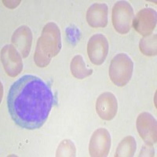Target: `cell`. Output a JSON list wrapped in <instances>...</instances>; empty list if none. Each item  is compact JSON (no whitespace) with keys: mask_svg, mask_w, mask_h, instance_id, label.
Here are the masks:
<instances>
[{"mask_svg":"<svg viewBox=\"0 0 157 157\" xmlns=\"http://www.w3.org/2000/svg\"><path fill=\"white\" fill-rule=\"evenodd\" d=\"M71 74L75 78L82 79L93 73V70L88 69L81 55H76L72 58L70 64Z\"/></svg>","mask_w":157,"mask_h":157,"instance_id":"13","label":"cell"},{"mask_svg":"<svg viewBox=\"0 0 157 157\" xmlns=\"http://www.w3.org/2000/svg\"><path fill=\"white\" fill-rule=\"evenodd\" d=\"M111 148V136L105 128H99L94 132L89 145L90 156H107Z\"/></svg>","mask_w":157,"mask_h":157,"instance_id":"8","label":"cell"},{"mask_svg":"<svg viewBox=\"0 0 157 157\" xmlns=\"http://www.w3.org/2000/svg\"><path fill=\"white\" fill-rule=\"evenodd\" d=\"M134 17V10L128 2L119 1L113 6L112 13L113 25L120 34L124 35L130 32Z\"/></svg>","mask_w":157,"mask_h":157,"instance_id":"4","label":"cell"},{"mask_svg":"<svg viewBox=\"0 0 157 157\" xmlns=\"http://www.w3.org/2000/svg\"><path fill=\"white\" fill-rule=\"evenodd\" d=\"M12 43L17 49L21 55L27 57L31 51L32 43V33L27 26H21L13 34Z\"/></svg>","mask_w":157,"mask_h":157,"instance_id":"11","label":"cell"},{"mask_svg":"<svg viewBox=\"0 0 157 157\" xmlns=\"http://www.w3.org/2000/svg\"><path fill=\"white\" fill-rule=\"evenodd\" d=\"M109 53V43L102 34H95L89 39L87 54L90 60L96 65L103 64Z\"/></svg>","mask_w":157,"mask_h":157,"instance_id":"6","label":"cell"},{"mask_svg":"<svg viewBox=\"0 0 157 157\" xmlns=\"http://www.w3.org/2000/svg\"><path fill=\"white\" fill-rule=\"evenodd\" d=\"M76 149L73 142L70 140H64L59 145L57 150V156H75Z\"/></svg>","mask_w":157,"mask_h":157,"instance_id":"16","label":"cell"},{"mask_svg":"<svg viewBox=\"0 0 157 157\" xmlns=\"http://www.w3.org/2000/svg\"><path fill=\"white\" fill-rule=\"evenodd\" d=\"M1 60L5 71L9 76L16 77L21 72L23 69L21 55L13 45H6L2 49Z\"/></svg>","mask_w":157,"mask_h":157,"instance_id":"5","label":"cell"},{"mask_svg":"<svg viewBox=\"0 0 157 157\" xmlns=\"http://www.w3.org/2000/svg\"><path fill=\"white\" fill-rule=\"evenodd\" d=\"M54 98L50 86L36 75H25L10 86L7 107L12 120L20 127L39 129L46 123Z\"/></svg>","mask_w":157,"mask_h":157,"instance_id":"1","label":"cell"},{"mask_svg":"<svg viewBox=\"0 0 157 157\" xmlns=\"http://www.w3.org/2000/svg\"><path fill=\"white\" fill-rule=\"evenodd\" d=\"M136 126L147 145H152L156 142V120L152 115L146 112L141 113L137 116Z\"/></svg>","mask_w":157,"mask_h":157,"instance_id":"7","label":"cell"},{"mask_svg":"<svg viewBox=\"0 0 157 157\" xmlns=\"http://www.w3.org/2000/svg\"><path fill=\"white\" fill-rule=\"evenodd\" d=\"M136 148H137V143L134 137L132 136H127L124 137L119 144L115 156H133L135 153Z\"/></svg>","mask_w":157,"mask_h":157,"instance_id":"14","label":"cell"},{"mask_svg":"<svg viewBox=\"0 0 157 157\" xmlns=\"http://www.w3.org/2000/svg\"><path fill=\"white\" fill-rule=\"evenodd\" d=\"M139 48L141 53L145 55H156V35L151 34L145 36L140 41Z\"/></svg>","mask_w":157,"mask_h":157,"instance_id":"15","label":"cell"},{"mask_svg":"<svg viewBox=\"0 0 157 157\" xmlns=\"http://www.w3.org/2000/svg\"><path fill=\"white\" fill-rule=\"evenodd\" d=\"M118 110L116 98L110 92H105L98 97L96 102L97 113L104 120H112Z\"/></svg>","mask_w":157,"mask_h":157,"instance_id":"10","label":"cell"},{"mask_svg":"<svg viewBox=\"0 0 157 157\" xmlns=\"http://www.w3.org/2000/svg\"><path fill=\"white\" fill-rule=\"evenodd\" d=\"M134 63L126 54H118L111 61L109 77L117 86H126L132 77Z\"/></svg>","mask_w":157,"mask_h":157,"instance_id":"3","label":"cell"},{"mask_svg":"<svg viewBox=\"0 0 157 157\" xmlns=\"http://www.w3.org/2000/svg\"><path fill=\"white\" fill-rule=\"evenodd\" d=\"M156 11L152 8L142 9L133 20V27L140 35L148 36L152 34L156 25Z\"/></svg>","mask_w":157,"mask_h":157,"instance_id":"9","label":"cell"},{"mask_svg":"<svg viewBox=\"0 0 157 157\" xmlns=\"http://www.w3.org/2000/svg\"><path fill=\"white\" fill-rule=\"evenodd\" d=\"M109 8L105 3H94L86 12V21L92 28H105L108 25Z\"/></svg>","mask_w":157,"mask_h":157,"instance_id":"12","label":"cell"},{"mask_svg":"<svg viewBox=\"0 0 157 157\" xmlns=\"http://www.w3.org/2000/svg\"><path fill=\"white\" fill-rule=\"evenodd\" d=\"M61 49L60 29L54 22L45 25L39 38L34 54V61L39 68L47 67L51 59L57 56Z\"/></svg>","mask_w":157,"mask_h":157,"instance_id":"2","label":"cell"}]
</instances>
